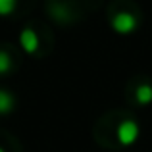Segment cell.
Here are the masks:
<instances>
[{
  "mask_svg": "<svg viewBox=\"0 0 152 152\" xmlns=\"http://www.w3.org/2000/svg\"><path fill=\"white\" fill-rule=\"evenodd\" d=\"M12 67H14V62H12V56L8 54L6 50L0 48V77H4V75H8L12 71Z\"/></svg>",
  "mask_w": 152,
  "mask_h": 152,
  "instance_id": "cell-6",
  "label": "cell"
},
{
  "mask_svg": "<svg viewBox=\"0 0 152 152\" xmlns=\"http://www.w3.org/2000/svg\"><path fill=\"white\" fill-rule=\"evenodd\" d=\"M135 98H137V102L141 104V106H148V104H152V85L150 83L139 85L137 91H135Z\"/></svg>",
  "mask_w": 152,
  "mask_h": 152,
  "instance_id": "cell-5",
  "label": "cell"
},
{
  "mask_svg": "<svg viewBox=\"0 0 152 152\" xmlns=\"http://www.w3.org/2000/svg\"><path fill=\"white\" fill-rule=\"evenodd\" d=\"M110 23H112V29L118 35H131L139 27L137 15L131 14V12H118V14H114Z\"/></svg>",
  "mask_w": 152,
  "mask_h": 152,
  "instance_id": "cell-2",
  "label": "cell"
},
{
  "mask_svg": "<svg viewBox=\"0 0 152 152\" xmlns=\"http://www.w3.org/2000/svg\"><path fill=\"white\" fill-rule=\"evenodd\" d=\"M18 8V0H0V18L12 15Z\"/></svg>",
  "mask_w": 152,
  "mask_h": 152,
  "instance_id": "cell-7",
  "label": "cell"
},
{
  "mask_svg": "<svg viewBox=\"0 0 152 152\" xmlns=\"http://www.w3.org/2000/svg\"><path fill=\"white\" fill-rule=\"evenodd\" d=\"M139 135H141V127L131 118L123 119L115 129V137H118V142L121 146H133L139 141Z\"/></svg>",
  "mask_w": 152,
  "mask_h": 152,
  "instance_id": "cell-1",
  "label": "cell"
},
{
  "mask_svg": "<svg viewBox=\"0 0 152 152\" xmlns=\"http://www.w3.org/2000/svg\"><path fill=\"white\" fill-rule=\"evenodd\" d=\"M19 45H21L23 52H27V54H37L39 46H41V41H39V35L35 33L31 27H25V29L19 33Z\"/></svg>",
  "mask_w": 152,
  "mask_h": 152,
  "instance_id": "cell-3",
  "label": "cell"
},
{
  "mask_svg": "<svg viewBox=\"0 0 152 152\" xmlns=\"http://www.w3.org/2000/svg\"><path fill=\"white\" fill-rule=\"evenodd\" d=\"M0 152H6V150H4V148H2V146H0Z\"/></svg>",
  "mask_w": 152,
  "mask_h": 152,
  "instance_id": "cell-8",
  "label": "cell"
},
{
  "mask_svg": "<svg viewBox=\"0 0 152 152\" xmlns=\"http://www.w3.org/2000/svg\"><path fill=\"white\" fill-rule=\"evenodd\" d=\"M15 110V96L12 91L0 89V115H8Z\"/></svg>",
  "mask_w": 152,
  "mask_h": 152,
  "instance_id": "cell-4",
  "label": "cell"
}]
</instances>
